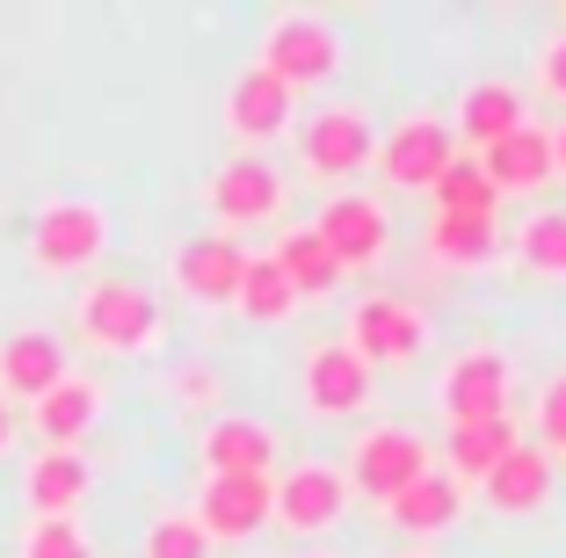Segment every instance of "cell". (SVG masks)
Masks as SVG:
<instances>
[{
	"label": "cell",
	"instance_id": "1",
	"mask_svg": "<svg viewBox=\"0 0 566 558\" xmlns=\"http://www.w3.org/2000/svg\"><path fill=\"white\" fill-rule=\"evenodd\" d=\"M73 334L95 356H146L160 341V297L132 276H102L73 297Z\"/></svg>",
	"mask_w": 566,
	"mask_h": 558
},
{
	"label": "cell",
	"instance_id": "2",
	"mask_svg": "<svg viewBox=\"0 0 566 558\" xmlns=\"http://www.w3.org/2000/svg\"><path fill=\"white\" fill-rule=\"evenodd\" d=\"M436 407H443L450 428L509 421L516 413V362H509V348H494V341L458 348L443 362V378H436Z\"/></svg>",
	"mask_w": 566,
	"mask_h": 558
},
{
	"label": "cell",
	"instance_id": "3",
	"mask_svg": "<svg viewBox=\"0 0 566 558\" xmlns=\"http://www.w3.org/2000/svg\"><path fill=\"white\" fill-rule=\"evenodd\" d=\"M254 66L276 73L291 95H298V87H327L334 73H342V30H334L327 15H313V8H283V15H269Z\"/></svg>",
	"mask_w": 566,
	"mask_h": 558
},
{
	"label": "cell",
	"instance_id": "4",
	"mask_svg": "<svg viewBox=\"0 0 566 558\" xmlns=\"http://www.w3.org/2000/svg\"><path fill=\"white\" fill-rule=\"evenodd\" d=\"M102 246H109V211L95 197H51L30 218V262L44 276H81L102 262Z\"/></svg>",
	"mask_w": 566,
	"mask_h": 558
},
{
	"label": "cell",
	"instance_id": "5",
	"mask_svg": "<svg viewBox=\"0 0 566 558\" xmlns=\"http://www.w3.org/2000/svg\"><path fill=\"white\" fill-rule=\"evenodd\" d=\"M436 450H429V435L421 428H407V421H378V428H364L349 443V493H370V501H392V493H407L421 472H436Z\"/></svg>",
	"mask_w": 566,
	"mask_h": 558
},
{
	"label": "cell",
	"instance_id": "6",
	"mask_svg": "<svg viewBox=\"0 0 566 558\" xmlns=\"http://www.w3.org/2000/svg\"><path fill=\"white\" fill-rule=\"evenodd\" d=\"M421 341H429V319H421V305H407V297H356L349 305V334H342V348H349L364 370H407V362L421 356Z\"/></svg>",
	"mask_w": 566,
	"mask_h": 558
},
{
	"label": "cell",
	"instance_id": "7",
	"mask_svg": "<svg viewBox=\"0 0 566 558\" xmlns=\"http://www.w3.org/2000/svg\"><path fill=\"white\" fill-rule=\"evenodd\" d=\"M370 152H378V131H370V116L356 109V102H327V109H313L298 124V167L313 181H349V175H364Z\"/></svg>",
	"mask_w": 566,
	"mask_h": 558
},
{
	"label": "cell",
	"instance_id": "8",
	"mask_svg": "<svg viewBox=\"0 0 566 558\" xmlns=\"http://www.w3.org/2000/svg\"><path fill=\"white\" fill-rule=\"evenodd\" d=\"M349 515V478L334 464H291L283 478H269V523L291 537H327Z\"/></svg>",
	"mask_w": 566,
	"mask_h": 558
},
{
	"label": "cell",
	"instance_id": "9",
	"mask_svg": "<svg viewBox=\"0 0 566 558\" xmlns=\"http://www.w3.org/2000/svg\"><path fill=\"white\" fill-rule=\"evenodd\" d=\"M313 232H319V246H327L334 262H342V276H349V269H378L385 262V246H392V211H385L378 197H364V189H342V197L319 203Z\"/></svg>",
	"mask_w": 566,
	"mask_h": 558
},
{
	"label": "cell",
	"instance_id": "10",
	"mask_svg": "<svg viewBox=\"0 0 566 558\" xmlns=\"http://www.w3.org/2000/svg\"><path fill=\"white\" fill-rule=\"evenodd\" d=\"M283 175L262 160V152H233V160L211 175V189H203V203H211V218L226 225V240H233L240 225H269V218H283Z\"/></svg>",
	"mask_w": 566,
	"mask_h": 558
},
{
	"label": "cell",
	"instance_id": "11",
	"mask_svg": "<svg viewBox=\"0 0 566 558\" xmlns=\"http://www.w3.org/2000/svg\"><path fill=\"white\" fill-rule=\"evenodd\" d=\"M370 160H378V175L392 181V189H421V197H429L436 175L458 160V138H450V124H436V116H400V124L378 138Z\"/></svg>",
	"mask_w": 566,
	"mask_h": 558
},
{
	"label": "cell",
	"instance_id": "12",
	"mask_svg": "<svg viewBox=\"0 0 566 558\" xmlns=\"http://www.w3.org/2000/svg\"><path fill=\"white\" fill-rule=\"evenodd\" d=\"M189 523L203 529V544H248V537H262V529H269V478L203 472Z\"/></svg>",
	"mask_w": 566,
	"mask_h": 558
},
{
	"label": "cell",
	"instance_id": "13",
	"mask_svg": "<svg viewBox=\"0 0 566 558\" xmlns=\"http://www.w3.org/2000/svg\"><path fill=\"white\" fill-rule=\"evenodd\" d=\"M298 124V95L276 81V73H262V66H240L233 73V87H226V131L240 138V146H269V138H283Z\"/></svg>",
	"mask_w": 566,
	"mask_h": 558
},
{
	"label": "cell",
	"instance_id": "14",
	"mask_svg": "<svg viewBox=\"0 0 566 558\" xmlns=\"http://www.w3.org/2000/svg\"><path fill=\"white\" fill-rule=\"evenodd\" d=\"M298 385H305V413H313V421H349V413L370 407V370H364V362H356L342 341L305 348Z\"/></svg>",
	"mask_w": 566,
	"mask_h": 558
},
{
	"label": "cell",
	"instance_id": "15",
	"mask_svg": "<svg viewBox=\"0 0 566 558\" xmlns=\"http://www.w3.org/2000/svg\"><path fill=\"white\" fill-rule=\"evenodd\" d=\"M240 276H248V246L226 240V232H197V240L175 246V291L189 305H233Z\"/></svg>",
	"mask_w": 566,
	"mask_h": 558
},
{
	"label": "cell",
	"instance_id": "16",
	"mask_svg": "<svg viewBox=\"0 0 566 558\" xmlns=\"http://www.w3.org/2000/svg\"><path fill=\"white\" fill-rule=\"evenodd\" d=\"M203 472H226V478H269L283 457L276 443V428L254 421V413H218L211 428H203V443H197Z\"/></svg>",
	"mask_w": 566,
	"mask_h": 558
},
{
	"label": "cell",
	"instance_id": "17",
	"mask_svg": "<svg viewBox=\"0 0 566 558\" xmlns=\"http://www.w3.org/2000/svg\"><path fill=\"white\" fill-rule=\"evenodd\" d=\"M59 378H66V341L51 327H15L0 341V399H8V407H15V399L36 407Z\"/></svg>",
	"mask_w": 566,
	"mask_h": 558
},
{
	"label": "cell",
	"instance_id": "18",
	"mask_svg": "<svg viewBox=\"0 0 566 558\" xmlns=\"http://www.w3.org/2000/svg\"><path fill=\"white\" fill-rule=\"evenodd\" d=\"M95 421H102V385L87 378V370H66V378L30 407V428L44 435V450H81Z\"/></svg>",
	"mask_w": 566,
	"mask_h": 558
},
{
	"label": "cell",
	"instance_id": "19",
	"mask_svg": "<svg viewBox=\"0 0 566 558\" xmlns=\"http://www.w3.org/2000/svg\"><path fill=\"white\" fill-rule=\"evenodd\" d=\"M472 160L486 167L494 197H537V189L552 181V131L545 124H523V131H509L501 146L472 152Z\"/></svg>",
	"mask_w": 566,
	"mask_h": 558
},
{
	"label": "cell",
	"instance_id": "20",
	"mask_svg": "<svg viewBox=\"0 0 566 558\" xmlns=\"http://www.w3.org/2000/svg\"><path fill=\"white\" fill-rule=\"evenodd\" d=\"M480 493H486V508H494V515H537L552 501V457L523 435V443L480 478Z\"/></svg>",
	"mask_w": 566,
	"mask_h": 558
},
{
	"label": "cell",
	"instance_id": "21",
	"mask_svg": "<svg viewBox=\"0 0 566 558\" xmlns=\"http://www.w3.org/2000/svg\"><path fill=\"white\" fill-rule=\"evenodd\" d=\"M87 493H95V464H87L81 450H44V457H30V478H22L30 515H81Z\"/></svg>",
	"mask_w": 566,
	"mask_h": 558
},
{
	"label": "cell",
	"instance_id": "22",
	"mask_svg": "<svg viewBox=\"0 0 566 558\" xmlns=\"http://www.w3.org/2000/svg\"><path fill=\"white\" fill-rule=\"evenodd\" d=\"M523 124H531V116H523V87L472 81L465 102H458V131H450V138H465L472 152H486V146H501L509 131H523Z\"/></svg>",
	"mask_w": 566,
	"mask_h": 558
},
{
	"label": "cell",
	"instance_id": "23",
	"mask_svg": "<svg viewBox=\"0 0 566 558\" xmlns=\"http://www.w3.org/2000/svg\"><path fill=\"white\" fill-rule=\"evenodd\" d=\"M385 508H392V523H400L407 537H443V529H458V515H465V486L450 472H421L415 486L392 493Z\"/></svg>",
	"mask_w": 566,
	"mask_h": 558
},
{
	"label": "cell",
	"instance_id": "24",
	"mask_svg": "<svg viewBox=\"0 0 566 558\" xmlns=\"http://www.w3.org/2000/svg\"><path fill=\"white\" fill-rule=\"evenodd\" d=\"M421 254L443 262V269H486L501 254V218H443V211H429Z\"/></svg>",
	"mask_w": 566,
	"mask_h": 558
},
{
	"label": "cell",
	"instance_id": "25",
	"mask_svg": "<svg viewBox=\"0 0 566 558\" xmlns=\"http://www.w3.org/2000/svg\"><path fill=\"white\" fill-rule=\"evenodd\" d=\"M523 443V428H516V413L509 421H480V428H450V443H443V457H450V478L458 486H480L486 472H494L509 450Z\"/></svg>",
	"mask_w": 566,
	"mask_h": 558
},
{
	"label": "cell",
	"instance_id": "26",
	"mask_svg": "<svg viewBox=\"0 0 566 558\" xmlns=\"http://www.w3.org/2000/svg\"><path fill=\"white\" fill-rule=\"evenodd\" d=\"M269 262L283 269V283H291V291H298V305H305V297H327L334 283H342V262L319 246L313 225H291V232L276 240V254H269Z\"/></svg>",
	"mask_w": 566,
	"mask_h": 558
},
{
	"label": "cell",
	"instance_id": "27",
	"mask_svg": "<svg viewBox=\"0 0 566 558\" xmlns=\"http://www.w3.org/2000/svg\"><path fill=\"white\" fill-rule=\"evenodd\" d=\"M233 313L254 319V327H283V319L298 313V291L283 283V269L269 262V254H248V276H240V291H233Z\"/></svg>",
	"mask_w": 566,
	"mask_h": 558
},
{
	"label": "cell",
	"instance_id": "28",
	"mask_svg": "<svg viewBox=\"0 0 566 558\" xmlns=\"http://www.w3.org/2000/svg\"><path fill=\"white\" fill-rule=\"evenodd\" d=\"M429 203L443 218H494L501 211V197H494V181H486V167L472 160V152H458V160L436 175V189H429Z\"/></svg>",
	"mask_w": 566,
	"mask_h": 558
},
{
	"label": "cell",
	"instance_id": "29",
	"mask_svg": "<svg viewBox=\"0 0 566 558\" xmlns=\"http://www.w3.org/2000/svg\"><path fill=\"white\" fill-rule=\"evenodd\" d=\"M516 262L523 276H566V211H531L516 225Z\"/></svg>",
	"mask_w": 566,
	"mask_h": 558
},
{
	"label": "cell",
	"instance_id": "30",
	"mask_svg": "<svg viewBox=\"0 0 566 558\" xmlns=\"http://www.w3.org/2000/svg\"><path fill=\"white\" fill-rule=\"evenodd\" d=\"M22 558H95V544H87V529L73 515H30Z\"/></svg>",
	"mask_w": 566,
	"mask_h": 558
},
{
	"label": "cell",
	"instance_id": "31",
	"mask_svg": "<svg viewBox=\"0 0 566 558\" xmlns=\"http://www.w3.org/2000/svg\"><path fill=\"white\" fill-rule=\"evenodd\" d=\"M138 558H211V544L189 515H153L146 537H138Z\"/></svg>",
	"mask_w": 566,
	"mask_h": 558
},
{
	"label": "cell",
	"instance_id": "32",
	"mask_svg": "<svg viewBox=\"0 0 566 558\" xmlns=\"http://www.w3.org/2000/svg\"><path fill=\"white\" fill-rule=\"evenodd\" d=\"M531 428H537L531 443L545 450V457H566V370L545 385V392H537V407H531Z\"/></svg>",
	"mask_w": 566,
	"mask_h": 558
},
{
	"label": "cell",
	"instance_id": "33",
	"mask_svg": "<svg viewBox=\"0 0 566 558\" xmlns=\"http://www.w3.org/2000/svg\"><path fill=\"white\" fill-rule=\"evenodd\" d=\"M537 87H545L552 102H566V30L545 36V51H537Z\"/></svg>",
	"mask_w": 566,
	"mask_h": 558
},
{
	"label": "cell",
	"instance_id": "34",
	"mask_svg": "<svg viewBox=\"0 0 566 558\" xmlns=\"http://www.w3.org/2000/svg\"><path fill=\"white\" fill-rule=\"evenodd\" d=\"M175 385L189 392V407H211V399H218V378H211V370H182Z\"/></svg>",
	"mask_w": 566,
	"mask_h": 558
},
{
	"label": "cell",
	"instance_id": "35",
	"mask_svg": "<svg viewBox=\"0 0 566 558\" xmlns=\"http://www.w3.org/2000/svg\"><path fill=\"white\" fill-rule=\"evenodd\" d=\"M15 435H22V421H15V407H8V399H0V457H8V450H15Z\"/></svg>",
	"mask_w": 566,
	"mask_h": 558
},
{
	"label": "cell",
	"instance_id": "36",
	"mask_svg": "<svg viewBox=\"0 0 566 558\" xmlns=\"http://www.w3.org/2000/svg\"><path fill=\"white\" fill-rule=\"evenodd\" d=\"M552 175L566 181V116H559V124H552Z\"/></svg>",
	"mask_w": 566,
	"mask_h": 558
},
{
	"label": "cell",
	"instance_id": "37",
	"mask_svg": "<svg viewBox=\"0 0 566 558\" xmlns=\"http://www.w3.org/2000/svg\"><path fill=\"white\" fill-rule=\"evenodd\" d=\"M291 558H334V551H291Z\"/></svg>",
	"mask_w": 566,
	"mask_h": 558
},
{
	"label": "cell",
	"instance_id": "38",
	"mask_svg": "<svg viewBox=\"0 0 566 558\" xmlns=\"http://www.w3.org/2000/svg\"><path fill=\"white\" fill-rule=\"evenodd\" d=\"M407 558H429V551H407Z\"/></svg>",
	"mask_w": 566,
	"mask_h": 558
}]
</instances>
